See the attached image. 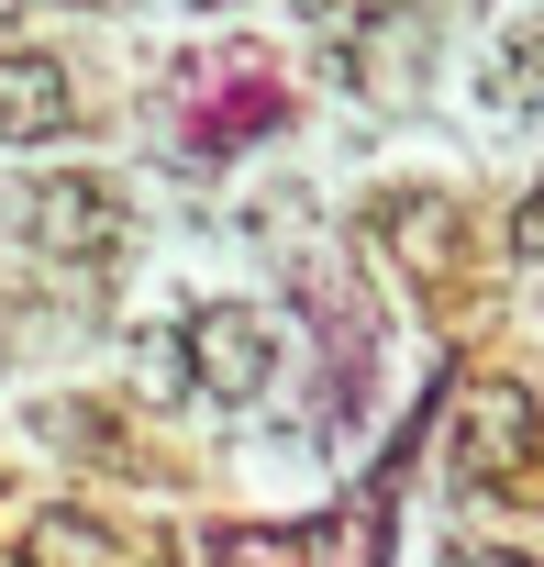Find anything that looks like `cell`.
<instances>
[{"label": "cell", "instance_id": "obj_1", "mask_svg": "<svg viewBox=\"0 0 544 567\" xmlns=\"http://www.w3.org/2000/svg\"><path fill=\"white\" fill-rule=\"evenodd\" d=\"M189 390L200 401H222V412H244L266 379H279V323H266L255 301H211V312H189Z\"/></svg>", "mask_w": 544, "mask_h": 567}, {"label": "cell", "instance_id": "obj_2", "mask_svg": "<svg viewBox=\"0 0 544 567\" xmlns=\"http://www.w3.org/2000/svg\"><path fill=\"white\" fill-rule=\"evenodd\" d=\"M123 223H134V200L112 178H90V167H67V178H45L23 200V234L56 245V256H101V245H123Z\"/></svg>", "mask_w": 544, "mask_h": 567}, {"label": "cell", "instance_id": "obj_3", "mask_svg": "<svg viewBox=\"0 0 544 567\" xmlns=\"http://www.w3.org/2000/svg\"><path fill=\"white\" fill-rule=\"evenodd\" d=\"M533 445H544V412H533L522 379L467 390V412H456V456H467V467H533Z\"/></svg>", "mask_w": 544, "mask_h": 567}, {"label": "cell", "instance_id": "obj_4", "mask_svg": "<svg viewBox=\"0 0 544 567\" xmlns=\"http://www.w3.org/2000/svg\"><path fill=\"white\" fill-rule=\"evenodd\" d=\"M67 68L56 56H0V145H45V134H67Z\"/></svg>", "mask_w": 544, "mask_h": 567}, {"label": "cell", "instance_id": "obj_5", "mask_svg": "<svg viewBox=\"0 0 544 567\" xmlns=\"http://www.w3.org/2000/svg\"><path fill=\"white\" fill-rule=\"evenodd\" d=\"M489 101H500V112H544V12H522V23L500 34V56H489Z\"/></svg>", "mask_w": 544, "mask_h": 567}, {"label": "cell", "instance_id": "obj_6", "mask_svg": "<svg viewBox=\"0 0 544 567\" xmlns=\"http://www.w3.org/2000/svg\"><path fill=\"white\" fill-rule=\"evenodd\" d=\"M34 556H45V567H112V534H101L90 512H45V523H34Z\"/></svg>", "mask_w": 544, "mask_h": 567}, {"label": "cell", "instance_id": "obj_7", "mask_svg": "<svg viewBox=\"0 0 544 567\" xmlns=\"http://www.w3.org/2000/svg\"><path fill=\"white\" fill-rule=\"evenodd\" d=\"M511 256H533V267H544V189L511 212Z\"/></svg>", "mask_w": 544, "mask_h": 567}, {"label": "cell", "instance_id": "obj_8", "mask_svg": "<svg viewBox=\"0 0 544 567\" xmlns=\"http://www.w3.org/2000/svg\"><path fill=\"white\" fill-rule=\"evenodd\" d=\"M444 567H533V556H511V545H456Z\"/></svg>", "mask_w": 544, "mask_h": 567}]
</instances>
